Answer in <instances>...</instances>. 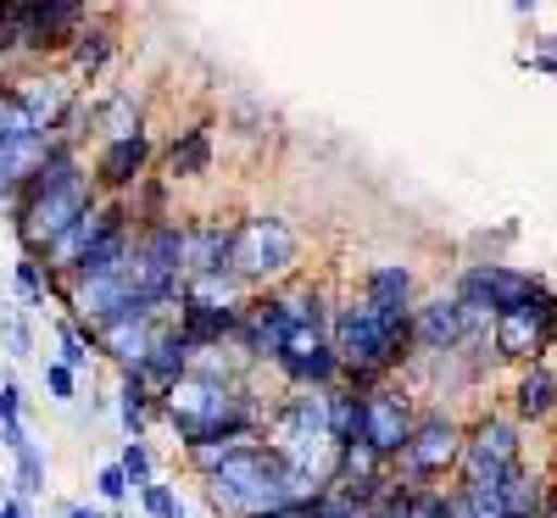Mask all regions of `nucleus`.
Instances as JSON below:
<instances>
[{
  "instance_id": "obj_31",
  "label": "nucleus",
  "mask_w": 557,
  "mask_h": 518,
  "mask_svg": "<svg viewBox=\"0 0 557 518\" xmlns=\"http://www.w3.org/2000/svg\"><path fill=\"white\" fill-rule=\"evenodd\" d=\"M89 362V346H84V335L73 323H62V368H84Z\"/></svg>"
},
{
  "instance_id": "obj_30",
  "label": "nucleus",
  "mask_w": 557,
  "mask_h": 518,
  "mask_svg": "<svg viewBox=\"0 0 557 518\" xmlns=\"http://www.w3.org/2000/svg\"><path fill=\"white\" fill-rule=\"evenodd\" d=\"M96 491L107 496V502H123L128 496V474H123V462H107L101 474H96Z\"/></svg>"
},
{
  "instance_id": "obj_5",
  "label": "nucleus",
  "mask_w": 557,
  "mask_h": 518,
  "mask_svg": "<svg viewBox=\"0 0 557 518\" xmlns=\"http://www.w3.org/2000/svg\"><path fill=\"white\" fill-rule=\"evenodd\" d=\"M557 329V301L546 291H530L524 301L496 312V351L502 357H541Z\"/></svg>"
},
{
  "instance_id": "obj_11",
  "label": "nucleus",
  "mask_w": 557,
  "mask_h": 518,
  "mask_svg": "<svg viewBox=\"0 0 557 518\" xmlns=\"http://www.w3.org/2000/svg\"><path fill=\"white\" fill-rule=\"evenodd\" d=\"M362 441L374 446L380 457L407 452L412 423H407V412H401V402H396L391 391H368V396H362Z\"/></svg>"
},
{
  "instance_id": "obj_20",
  "label": "nucleus",
  "mask_w": 557,
  "mask_h": 518,
  "mask_svg": "<svg viewBox=\"0 0 557 518\" xmlns=\"http://www.w3.org/2000/svg\"><path fill=\"white\" fill-rule=\"evenodd\" d=\"M552 407H557V380H552L546 368H530L524 380H519V412L524 418H546Z\"/></svg>"
},
{
  "instance_id": "obj_24",
  "label": "nucleus",
  "mask_w": 557,
  "mask_h": 518,
  "mask_svg": "<svg viewBox=\"0 0 557 518\" xmlns=\"http://www.w3.org/2000/svg\"><path fill=\"white\" fill-rule=\"evenodd\" d=\"M0 441L12 452L28 446V430H23V402H17V380H0Z\"/></svg>"
},
{
  "instance_id": "obj_35",
  "label": "nucleus",
  "mask_w": 557,
  "mask_h": 518,
  "mask_svg": "<svg viewBox=\"0 0 557 518\" xmlns=\"http://www.w3.org/2000/svg\"><path fill=\"white\" fill-rule=\"evenodd\" d=\"M323 502V496H318ZM268 518H312V502H301V507H285V513H268Z\"/></svg>"
},
{
  "instance_id": "obj_14",
  "label": "nucleus",
  "mask_w": 557,
  "mask_h": 518,
  "mask_svg": "<svg viewBox=\"0 0 557 518\" xmlns=\"http://www.w3.org/2000/svg\"><path fill=\"white\" fill-rule=\"evenodd\" d=\"M45 162H51V146H45V134L0 146V190H28Z\"/></svg>"
},
{
  "instance_id": "obj_25",
  "label": "nucleus",
  "mask_w": 557,
  "mask_h": 518,
  "mask_svg": "<svg viewBox=\"0 0 557 518\" xmlns=\"http://www.w3.org/2000/svg\"><path fill=\"white\" fill-rule=\"evenodd\" d=\"M39 128H34V118L23 112V101H17V89H0V146H12V139H34Z\"/></svg>"
},
{
  "instance_id": "obj_34",
  "label": "nucleus",
  "mask_w": 557,
  "mask_h": 518,
  "mask_svg": "<svg viewBox=\"0 0 557 518\" xmlns=\"http://www.w3.org/2000/svg\"><path fill=\"white\" fill-rule=\"evenodd\" d=\"M0 323H7V341H12V351H17V357H28V329H23V318H12V312H7Z\"/></svg>"
},
{
  "instance_id": "obj_1",
  "label": "nucleus",
  "mask_w": 557,
  "mask_h": 518,
  "mask_svg": "<svg viewBox=\"0 0 557 518\" xmlns=\"http://www.w3.org/2000/svg\"><path fill=\"white\" fill-rule=\"evenodd\" d=\"M207 485H212V502L218 507L246 513V518H268V513H285V507H301V502H318L323 496L273 446H240L223 468H212Z\"/></svg>"
},
{
  "instance_id": "obj_38",
  "label": "nucleus",
  "mask_w": 557,
  "mask_h": 518,
  "mask_svg": "<svg viewBox=\"0 0 557 518\" xmlns=\"http://www.w3.org/2000/svg\"><path fill=\"white\" fill-rule=\"evenodd\" d=\"M552 518H557V502H552Z\"/></svg>"
},
{
  "instance_id": "obj_10",
  "label": "nucleus",
  "mask_w": 557,
  "mask_h": 518,
  "mask_svg": "<svg viewBox=\"0 0 557 518\" xmlns=\"http://www.w3.org/2000/svg\"><path fill=\"white\" fill-rule=\"evenodd\" d=\"M228 257H235V229H223V223H190V229H178V268L190 273V279L228 273Z\"/></svg>"
},
{
  "instance_id": "obj_19",
  "label": "nucleus",
  "mask_w": 557,
  "mask_h": 518,
  "mask_svg": "<svg viewBox=\"0 0 557 518\" xmlns=\"http://www.w3.org/2000/svg\"><path fill=\"white\" fill-rule=\"evenodd\" d=\"M407 296H412V273L401 262H385V268L368 273V301L380 312H407Z\"/></svg>"
},
{
  "instance_id": "obj_26",
  "label": "nucleus",
  "mask_w": 557,
  "mask_h": 518,
  "mask_svg": "<svg viewBox=\"0 0 557 518\" xmlns=\"http://www.w3.org/2000/svg\"><path fill=\"white\" fill-rule=\"evenodd\" d=\"M117 462H123V474H128V485H139V491H146V485H151V452H146V446H139V441H128Z\"/></svg>"
},
{
  "instance_id": "obj_37",
  "label": "nucleus",
  "mask_w": 557,
  "mask_h": 518,
  "mask_svg": "<svg viewBox=\"0 0 557 518\" xmlns=\"http://www.w3.org/2000/svg\"><path fill=\"white\" fill-rule=\"evenodd\" d=\"M62 518H101L96 507H62Z\"/></svg>"
},
{
  "instance_id": "obj_18",
  "label": "nucleus",
  "mask_w": 557,
  "mask_h": 518,
  "mask_svg": "<svg viewBox=\"0 0 557 518\" xmlns=\"http://www.w3.org/2000/svg\"><path fill=\"white\" fill-rule=\"evenodd\" d=\"M207 162H212L207 123H201V128H184L173 146H168V173H173V178H196V173H207Z\"/></svg>"
},
{
  "instance_id": "obj_21",
  "label": "nucleus",
  "mask_w": 557,
  "mask_h": 518,
  "mask_svg": "<svg viewBox=\"0 0 557 518\" xmlns=\"http://www.w3.org/2000/svg\"><path fill=\"white\" fill-rule=\"evenodd\" d=\"M502 513L507 518H535L541 513V485L524 474V468H513V474L502 480Z\"/></svg>"
},
{
  "instance_id": "obj_7",
  "label": "nucleus",
  "mask_w": 557,
  "mask_h": 518,
  "mask_svg": "<svg viewBox=\"0 0 557 518\" xmlns=\"http://www.w3.org/2000/svg\"><path fill=\"white\" fill-rule=\"evenodd\" d=\"M0 17L12 23L17 45H57L62 34L78 28L84 7H73V0H23V7H0Z\"/></svg>"
},
{
  "instance_id": "obj_8",
  "label": "nucleus",
  "mask_w": 557,
  "mask_h": 518,
  "mask_svg": "<svg viewBox=\"0 0 557 518\" xmlns=\"http://www.w3.org/2000/svg\"><path fill=\"white\" fill-rule=\"evenodd\" d=\"M462 446H469V441L457 435V423L430 418V423H418V430H412V441H407L401 457H407V468H412L418 480H435V474H446L451 462H462Z\"/></svg>"
},
{
  "instance_id": "obj_15",
  "label": "nucleus",
  "mask_w": 557,
  "mask_h": 518,
  "mask_svg": "<svg viewBox=\"0 0 557 518\" xmlns=\"http://www.w3.org/2000/svg\"><path fill=\"white\" fill-rule=\"evenodd\" d=\"M184 351H190V341L178 335V329H168V335H157V346H151V357H146V368H139V380L146 385H157L162 396L184 380Z\"/></svg>"
},
{
  "instance_id": "obj_29",
  "label": "nucleus",
  "mask_w": 557,
  "mask_h": 518,
  "mask_svg": "<svg viewBox=\"0 0 557 518\" xmlns=\"http://www.w3.org/2000/svg\"><path fill=\"white\" fill-rule=\"evenodd\" d=\"M139 496H146V507H151L157 518H184V507H178V496H173L168 485H157V480H151L146 491H139Z\"/></svg>"
},
{
  "instance_id": "obj_16",
  "label": "nucleus",
  "mask_w": 557,
  "mask_h": 518,
  "mask_svg": "<svg viewBox=\"0 0 557 518\" xmlns=\"http://www.w3.org/2000/svg\"><path fill=\"white\" fill-rule=\"evenodd\" d=\"M146 157H151V139L146 134H128V139H112V146L101 151V184H134L139 173H146Z\"/></svg>"
},
{
  "instance_id": "obj_23",
  "label": "nucleus",
  "mask_w": 557,
  "mask_h": 518,
  "mask_svg": "<svg viewBox=\"0 0 557 518\" xmlns=\"http://www.w3.org/2000/svg\"><path fill=\"white\" fill-rule=\"evenodd\" d=\"M285 368L296 373L301 385H330L335 373H341V351L323 346V351H307V357H285Z\"/></svg>"
},
{
  "instance_id": "obj_32",
  "label": "nucleus",
  "mask_w": 557,
  "mask_h": 518,
  "mask_svg": "<svg viewBox=\"0 0 557 518\" xmlns=\"http://www.w3.org/2000/svg\"><path fill=\"white\" fill-rule=\"evenodd\" d=\"M107 51H112V45H107V34H84V45H78V67H89V73H96V67L107 62Z\"/></svg>"
},
{
  "instance_id": "obj_4",
  "label": "nucleus",
  "mask_w": 557,
  "mask_h": 518,
  "mask_svg": "<svg viewBox=\"0 0 557 518\" xmlns=\"http://www.w3.org/2000/svg\"><path fill=\"white\" fill-rule=\"evenodd\" d=\"M84 212H89V190H84V178H78V184H67V190L17 201V234H23L28 251H51L62 234H73V223Z\"/></svg>"
},
{
  "instance_id": "obj_6",
  "label": "nucleus",
  "mask_w": 557,
  "mask_h": 518,
  "mask_svg": "<svg viewBox=\"0 0 557 518\" xmlns=\"http://www.w3.org/2000/svg\"><path fill=\"white\" fill-rule=\"evenodd\" d=\"M462 462H469V480L502 485V480L519 468V435L507 430L502 418H485V423H474L469 446H462Z\"/></svg>"
},
{
  "instance_id": "obj_3",
  "label": "nucleus",
  "mask_w": 557,
  "mask_h": 518,
  "mask_svg": "<svg viewBox=\"0 0 557 518\" xmlns=\"http://www.w3.org/2000/svg\"><path fill=\"white\" fill-rule=\"evenodd\" d=\"M296 262V229L285 218H246L235 229V257H228V273L251 285V279H273Z\"/></svg>"
},
{
  "instance_id": "obj_9",
  "label": "nucleus",
  "mask_w": 557,
  "mask_h": 518,
  "mask_svg": "<svg viewBox=\"0 0 557 518\" xmlns=\"http://www.w3.org/2000/svg\"><path fill=\"white\" fill-rule=\"evenodd\" d=\"M123 229H128V212H123V207H89V212L73 223V234H62V240H57L51 251H45V257H51L57 268H67V273H78V262H84L89 251H96L101 240L123 234Z\"/></svg>"
},
{
  "instance_id": "obj_2",
  "label": "nucleus",
  "mask_w": 557,
  "mask_h": 518,
  "mask_svg": "<svg viewBox=\"0 0 557 518\" xmlns=\"http://www.w3.org/2000/svg\"><path fill=\"white\" fill-rule=\"evenodd\" d=\"M412 346V318L407 312H380L374 301H351L335 318V351L351 373H380L391 362H401Z\"/></svg>"
},
{
  "instance_id": "obj_22",
  "label": "nucleus",
  "mask_w": 557,
  "mask_h": 518,
  "mask_svg": "<svg viewBox=\"0 0 557 518\" xmlns=\"http://www.w3.org/2000/svg\"><path fill=\"white\" fill-rule=\"evenodd\" d=\"M123 430H128V441H139V435H146V418H151V385L146 380H139V373H128V380H123Z\"/></svg>"
},
{
  "instance_id": "obj_13",
  "label": "nucleus",
  "mask_w": 557,
  "mask_h": 518,
  "mask_svg": "<svg viewBox=\"0 0 557 518\" xmlns=\"http://www.w3.org/2000/svg\"><path fill=\"white\" fill-rule=\"evenodd\" d=\"M17 101H23V112L34 118V128L45 134V128L67 123V112H73V84H67V78H23V84H17Z\"/></svg>"
},
{
  "instance_id": "obj_17",
  "label": "nucleus",
  "mask_w": 557,
  "mask_h": 518,
  "mask_svg": "<svg viewBox=\"0 0 557 518\" xmlns=\"http://www.w3.org/2000/svg\"><path fill=\"white\" fill-rule=\"evenodd\" d=\"M178 307H184L178 335L190 341V346H212V341H223L228 329L240 323V312H235V307H201V301H178Z\"/></svg>"
},
{
  "instance_id": "obj_12",
  "label": "nucleus",
  "mask_w": 557,
  "mask_h": 518,
  "mask_svg": "<svg viewBox=\"0 0 557 518\" xmlns=\"http://www.w3.org/2000/svg\"><path fill=\"white\" fill-rule=\"evenodd\" d=\"M462 335H469V312H462L457 296H435L430 307H418V318H412V341L430 346V351H451Z\"/></svg>"
},
{
  "instance_id": "obj_28",
  "label": "nucleus",
  "mask_w": 557,
  "mask_h": 518,
  "mask_svg": "<svg viewBox=\"0 0 557 518\" xmlns=\"http://www.w3.org/2000/svg\"><path fill=\"white\" fill-rule=\"evenodd\" d=\"M17 291H23L28 307H45V291H51V285L39 279V262H17Z\"/></svg>"
},
{
  "instance_id": "obj_36",
  "label": "nucleus",
  "mask_w": 557,
  "mask_h": 518,
  "mask_svg": "<svg viewBox=\"0 0 557 518\" xmlns=\"http://www.w3.org/2000/svg\"><path fill=\"white\" fill-rule=\"evenodd\" d=\"M0 518H28V513H23V507H17L12 496H0Z\"/></svg>"
},
{
  "instance_id": "obj_27",
  "label": "nucleus",
  "mask_w": 557,
  "mask_h": 518,
  "mask_svg": "<svg viewBox=\"0 0 557 518\" xmlns=\"http://www.w3.org/2000/svg\"><path fill=\"white\" fill-rule=\"evenodd\" d=\"M17 480H23V491L34 496V491H45V457L34 452V441L17 452Z\"/></svg>"
},
{
  "instance_id": "obj_33",
  "label": "nucleus",
  "mask_w": 557,
  "mask_h": 518,
  "mask_svg": "<svg viewBox=\"0 0 557 518\" xmlns=\"http://www.w3.org/2000/svg\"><path fill=\"white\" fill-rule=\"evenodd\" d=\"M45 380H51V396H57V402H73V368L51 362V368H45Z\"/></svg>"
}]
</instances>
